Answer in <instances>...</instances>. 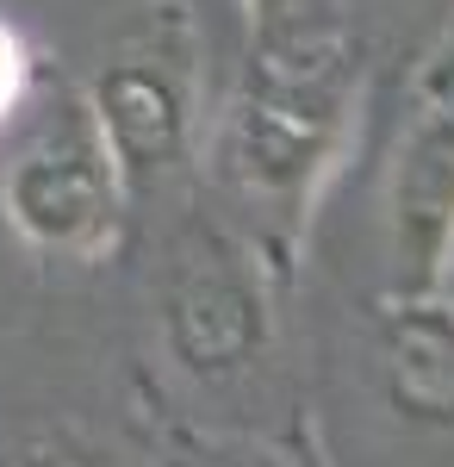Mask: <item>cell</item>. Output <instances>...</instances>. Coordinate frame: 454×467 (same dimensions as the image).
<instances>
[{
    "label": "cell",
    "instance_id": "7a4b0ae2",
    "mask_svg": "<svg viewBox=\"0 0 454 467\" xmlns=\"http://www.w3.org/2000/svg\"><path fill=\"white\" fill-rule=\"evenodd\" d=\"M125 200L131 193L112 169V150L81 94L50 100L0 175V206L13 231L57 255H94L100 244H112Z\"/></svg>",
    "mask_w": 454,
    "mask_h": 467
},
{
    "label": "cell",
    "instance_id": "30bf717a",
    "mask_svg": "<svg viewBox=\"0 0 454 467\" xmlns=\"http://www.w3.org/2000/svg\"><path fill=\"white\" fill-rule=\"evenodd\" d=\"M418 88H454V19H449V32H442V44H436V57H429Z\"/></svg>",
    "mask_w": 454,
    "mask_h": 467
},
{
    "label": "cell",
    "instance_id": "6da1fadb",
    "mask_svg": "<svg viewBox=\"0 0 454 467\" xmlns=\"http://www.w3.org/2000/svg\"><path fill=\"white\" fill-rule=\"evenodd\" d=\"M361 63L336 6L255 32L249 75L224 119V175L255 213L305 218L349 144Z\"/></svg>",
    "mask_w": 454,
    "mask_h": 467
},
{
    "label": "cell",
    "instance_id": "ba28073f",
    "mask_svg": "<svg viewBox=\"0 0 454 467\" xmlns=\"http://www.w3.org/2000/svg\"><path fill=\"white\" fill-rule=\"evenodd\" d=\"M249 19H255V32L262 26H280V19H299V13H324V6H336V0H243Z\"/></svg>",
    "mask_w": 454,
    "mask_h": 467
},
{
    "label": "cell",
    "instance_id": "9c48e42d",
    "mask_svg": "<svg viewBox=\"0 0 454 467\" xmlns=\"http://www.w3.org/2000/svg\"><path fill=\"white\" fill-rule=\"evenodd\" d=\"M19 467H100V455H88V449H75V442H37Z\"/></svg>",
    "mask_w": 454,
    "mask_h": 467
},
{
    "label": "cell",
    "instance_id": "7c38bea8",
    "mask_svg": "<svg viewBox=\"0 0 454 467\" xmlns=\"http://www.w3.org/2000/svg\"><path fill=\"white\" fill-rule=\"evenodd\" d=\"M436 299L454 312V255H449V268H442V281H436Z\"/></svg>",
    "mask_w": 454,
    "mask_h": 467
},
{
    "label": "cell",
    "instance_id": "8fae6325",
    "mask_svg": "<svg viewBox=\"0 0 454 467\" xmlns=\"http://www.w3.org/2000/svg\"><path fill=\"white\" fill-rule=\"evenodd\" d=\"M200 467H274L268 455H249V449H237V455H206Z\"/></svg>",
    "mask_w": 454,
    "mask_h": 467
},
{
    "label": "cell",
    "instance_id": "3957f363",
    "mask_svg": "<svg viewBox=\"0 0 454 467\" xmlns=\"http://www.w3.org/2000/svg\"><path fill=\"white\" fill-rule=\"evenodd\" d=\"M386 293L429 299L454 255V88H418L380 187Z\"/></svg>",
    "mask_w": 454,
    "mask_h": 467
},
{
    "label": "cell",
    "instance_id": "277c9868",
    "mask_svg": "<svg viewBox=\"0 0 454 467\" xmlns=\"http://www.w3.org/2000/svg\"><path fill=\"white\" fill-rule=\"evenodd\" d=\"M88 112L100 125L125 193L175 169L193 144V63L181 44H131L88 81Z\"/></svg>",
    "mask_w": 454,
    "mask_h": 467
},
{
    "label": "cell",
    "instance_id": "5b68a950",
    "mask_svg": "<svg viewBox=\"0 0 454 467\" xmlns=\"http://www.w3.org/2000/svg\"><path fill=\"white\" fill-rule=\"evenodd\" d=\"M268 343V293L262 275L224 244L187 255L169 287V349L193 374H237Z\"/></svg>",
    "mask_w": 454,
    "mask_h": 467
},
{
    "label": "cell",
    "instance_id": "52a82bcc",
    "mask_svg": "<svg viewBox=\"0 0 454 467\" xmlns=\"http://www.w3.org/2000/svg\"><path fill=\"white\" fill-rule=\"evenodd\" d=\"M26 81H32V57H26L13 26H0V119L26 100Z\"/></svg>",
    "mask_w": 454,
    "mask_h": 467
},
{
    "label": "cell",
    "instance_id": "8992f818",
    "mask_svg": "<svg viewBox=\"0 0 454 467\" xmlns=\"http://www.w3.org/2000/svg\"><path fill=\"white\" fill-rule=\"evenodd\" d=\"M380 387L405 424L454 431V312L429 299H392L380 324Z\"/></svg>",
    "mask_w": 454,
    "mask_h": 467
}]
</instances>
